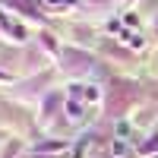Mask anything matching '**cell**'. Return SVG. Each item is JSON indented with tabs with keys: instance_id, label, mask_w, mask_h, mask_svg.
<instances>
[{
	"instance_id": "cell-1",
	"label": "cell",
	"mask_w": 158,
	"mask_h": 158,
	"mask_svg": "<svg viewBox=\"0 0 158 158\" xmlns=\"http://www.w3.org/2000/svg\"><path fill=\"white\" fill-rule=\"evenodd\" d=\"M67 117H70V120H82V104H79L76 98L67 101Z\"/></svg>"
},
{
	"instance_id": "cell-5",
	"label": "cell",
	"mask_w": 158,
	"mask_h": 158,
	"mask_svg": "<svg viewBox=\"0 0 158 158\" xmlns=\"http://www.w3.org/2000/svg\"><path fill=\"white\" fill-rule=\"evenodd\" d=\"M127 41L133 44V48H142V35H127Z\"/></svg>"
},
{
	"instance_id": "cell-4",
	"label": "cell",
	"mask_w": 158,
	"mask_h": 158,
	"mask_svg": "<svg viewBox=\"0 0 158 158\" xmlns=\"http://www.w3.org/2000/svg\"><path fill=\"white\" fill-rule=\"evenodd\" d=\"M114 136H117V139H130V123H127V120H120V123L114 127Z\"/></svg>"
},
{
	"instance_id": "cell-3",
	"label": "cell",
	"mask_w": 158,
	"mask_h": 158,
	"mask_svg": "<svg viewBox=\"0 0 158 158\" xmlns=\"http://www.w3.org/2000/svg\"><path fill=\"white\" fill-rule=\"evenodd\" d=\"M3 25H6V29H10L13 35H16V38H25V29H22L19 22H13V19H6V16H3Z\"/></svg>"
},
{
	"instance_id": "cell-7",
	"label": "cell",
	"mask_w": 158,
	"mask_h": 158,
	"mask_svg": "<svg viewBox=\"0 0 158 158\" xmlns=\"http://www.w3.org/2000/svg\"><path fill=\"white\" fill-rule=\"evenodd\" d=\"M48 3H73V0H48Z\"/></svg>"
},
{
	"instance_id": "cell-2",
	"label": "cell",
	"mask_w": 158,
	"mask_h": 158,
	"mask_svg": "<svg viewBox=\"0 0 158 158\" xmlns=\"http://www.w3.org/2000/svg\"><path fill=\"white\" fill-rule=\"evenodd\" d=\"M127 152H130L127 139H114V142H111V155H114V158H127Z\"/></svg>"
},
{
	"instance_id": "cell-6",
	"label": "cell",
	"mask_w": 158,
	"mask_h": 158,
	"mask_svg": "<svg viewBox=\"0 0 158 158\" xmlns=\"http://www.w3.org/2000/svg\"><path fill=\"white\" fill-rule=\"evenodd\" d=\"M155 149H158V136H152V142L146 146V152H155Z\"/></svg>"
}]
</instances>
